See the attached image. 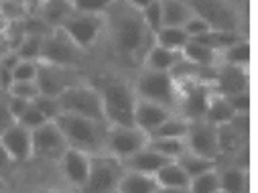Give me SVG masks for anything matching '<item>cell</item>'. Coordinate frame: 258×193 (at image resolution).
Listing matches in <instances>:
<instances>
[{
	"label": "cell",
	"instance_id": "22",
	"mask_svg": "<svg viewBox=\"0 0 258 193\" xmlns=\"http://www.w3.org/2000/svg\"><path fill=\"white\" fill-rule=\"evenodd\" d=\"M163 27H183L185 21L196 13L185 0H161Z\"/></svg>",
	"mask_w": 258,
	"mask_h": 193
},
{
	"label": "cell",
	"instance_id": "11",
	"mask_svg": "<svg viewBox=\"0 0 258 193\" xmlns=\"http://www.w3.org/2000/svg\"><path fill=\"white\" fill-rule=\"evenodd\" d=\"M80 51L82 49L78 45H74V41L61 29H51L49 35L43 37L39 61H49V63H57V66L74 68L80 57Z\"/></svg>",
	"mask_w": 258,
	"mask_h": 193
},
{
	"label": "cell",
	"instance_id": "26",
	"mask_svg": "<svg viewBox=\"0 0 258 193\" xmlns=\"http://www.w3.org/2000/svg\"><path fill=\"white\" fill-rule=\"evenodd\" d=\"M187 41H189V37L183 31V27H161L157 33H153L155 45H161V47H167V49H173L179 53L187 45Z\"/></svg>",
	"mask_w": 258,
	"mask_h": 193
},
{
	"label": "cell",
	"instance_id": "24",
	"mask_svg": "<svg viewBox=\"0 0 258 193\" xmlns=\"http://www.w3.org/2000/svg\"><path fill=\"white\" fill-rule=\"evenodd\" d=\"M177 163H179V167L185 171V175L191 179V177H198V175H202V173H206V171H210V169H216V161H212V159H206V157H202V155H196V153H191V151H183L177 159H175Z\"/></svg>",
	"mask_w": 258,
	"mask_h": 193
},
{
	"label": "cell",
	"instance_id": "42",
	"mask_svg": "<svg viewBox=\"0 0 258 193\" xmlns=\"http://www.w3.org/2000/svg\"><path fill=\"white\" fill-rule=\"evenodd\" d=\"M37 193H66V191H59V189H51V187H45V189H39Z\"/></svg>",
	"mask_w": 258,
	"mask_h": 193
},
{
	"label": "cell",
	"instance_id": "8",
	"mask_svg": "<svg viewBox=\"0 0 258 193\" xmlns=\"http://www.w3.org/2000/svg\"><path fill=\"white\" fill-rule=\"evenodd\" d=\"M149 141V135L143 133L135 124L120 126V124H108L106 133V153L124 161L126 157L141 151Z\"/></svg>",
	"mask_w": 258,
	"mask_h": 193
},
{
	"label": "cell",
	"instance_id": "13",
	"mask_svg": "<svg viewBox=\"0 0 258 193\" xmlns=\"http://www.w3.org/2000/svg\"><path fill=\"white\" fill-rule=\"evenodd\" d=\"M212 82H214V92L222 96H234L248 92V74L246 68L230 66V63L220 61L218 66L212 70Z\"/></svg>",
	"mask_w": 258,
	"mask_h": 193
},
{
	"label": "cell",
	"instance_id": "12",
	"mask_svg": "<svg viewBox=\"0 0 258 193\" xmlns=\"http://www.w3.org/2000/svg\"><path fill=\"white\" fill-rule=\"evenodd\" d=\"M35 84H37L39 96L57 98L68 86L76 84V80L72 76V68L57 66V63H49V61H39Z\"/></svg>",
	"mask_w": 258,
	"mask_h": 193
},
{
	"label": "cell",
	"instance_id": "45",
	"mask_svg": "<svg viewBox=\"0 0 258 193\" xmlns=\"http://www.w3.org/2000/svg\"><path fill=\"white\" fill-rule=\"evenodd\" d=\"M216 193H224V191H220V189H218V191H216Z\"/></svg>",
	"mask_w": 258,
	"mask_h": 193
},
{
	"label": "cell",
	"instance_id": "29",
	"mask_svg": "<svg viewBox=\"0 0 258 193\" xmlns=\"http://www.w3.org/2000/svg\"><path fill=\"white\" fill-rule=\"evenodd\" d=\"M147 145L157 151L161 157L175 161L183 151H185V141L183 139H161V137H149Z\"/></svg>",
	"mask_w": 258,
	"mask_h": 193
},
{
	"label": "cell",
	"instance_id": "41",
	"mask_svg": "<svg viewBox=\"0 0 258 193\" xmlns=\"http://www.w3.org/2000/svg\"><path fill=\"white\" fill-rule=\"evenodd\" d=\"M9 53H13L9 47H7V43H5V39H3V35H0V61H3Z\"/></svg>",
	"mask_w": 258,
	"mask_h": 193
},
{
	"label": "cell",
	"instance_id": "34",
	"mask_svg": "<svg viewBox=\"0 0 258 193\" xmlns=\"http://www.w3.org/2000/svg\"><path fill=\"white\" fill-rule=\"evenodd\" d=\"M141 17L151 33H157L163 27V11H161V0H155L147 9L141 11Z\"/></svg>",
	"mask_w": 258,
	"mask_h": 193
},
{
	"label": "cell",
	"instance_id": "31",
	"mask_svg": "<svg viewBox=\"0 0 258 193\" xmlns=\"http://www.w3.org/2000/svg\"><path fill=\"white\" fill-rule=\"evenodd\" d=\"M212 29H214L212 23H210L206 17H202L200 13H193V15L185 21V25H183V31L187 33L189 39H202V37H206Z\"/></svg>",
	"mask_w": 258,
	"mask_h": 193
},
{
	"label": "cell",
	"instance_id": "19",
	"mask_svg": "<svg viewBox=\"0 0 258 193\" xmlns=\"http://www.w3.org/2000/svg\"><path fill=\"white\" fill-rule=\"evenodd\" d=\"M169 159L161 157L157 151H153L149 145H145L141 151H137L135 155L126 157L122 161L126 171H137V173H145V175H155Z\"/></svg>",
	"mask_w": 258,
	"mask_h": 193
},
{
	"label": "cell",
	"instance_id": "23",
	"mask_svg": "<svg viewBox=\"0 0 258 193\" xmlns=\"http://www.w3.org/2000/svg\"><path fill=\"white\" fill-rule=\"evenodd\" d=\"M218 179L224 193H248V175L242 167H226L218 171Z\"/></svg>",
	"mask_w": 258,
	"mask_h": 193
},
{
	"label": "cell",
	"instance_id": "30",
	"mask_svg": "<svg viewBox=\"0 0 258 193\" xmlns=\"http://www.w3.org/2000/svg\"><path fill=\"white\" fill-rule=\"evenodd\" d=\"M189 193H216L220 189V179H218V167L210 169L198 177H191L187 183Z\"/></svg>",
	"mask_w": 258,
	"mask_h": 193
},
{
	"label": "cell",
	"instance_id": "16",
	"mask_svg": "<svg viewBox=\"0 0 258 193\" xmlns=\"http://www.w3.org/2000/svg\"><path fill=\"white\" fill-rule=\"evenodd\" d=\"M90 157L92 155H86L82 151H76V149H68L63 153V157L59 159V169H61V175L66 177V181L74 187V189H80L88 177V171H90Z\"/></svg>",
	"mask_w": 258,
	"mask_h": 193
},
{
	"label": "cell",
	"instance_id": "27",
	"mask_svg": "<svg viewBox=\"0 0 258 193\" xmlns=\"http://www.w3.org/2000/svg\"><path fill=\"white\" fill-rule=\"evenodd\" d=\"M187 118H183L181 114H171L161 126H157L149 137H161V139H185L187 133Z\"/></svg>",
	"mask_w": 258,
	"mask_h": 193
},
{
	"label": "cell",
	"instance_id": "5",
	"mask_svg": "<svg viewBox=\"0 0 258 193\" xmlns=\"http://www.w3.org/2000/svg\"><path fill=\"white\" fill-rule=\"evenodd\" d=\"M57 102H59V110L66 114H78V116H86L94 120H104L102 98L96 86L76 82L57 96Z\"/></svg>",
	"mask_w": 258,
	"mask_h": 193
},
{
	"label": "cell",
	"instance_id": "33",
	"mask_svg": "<svg viewBox=\"0 0 258 193\" xmlns=\"http://www.w3.org/2000/svg\"><path fill=\"white\" fill-rule=\"evenodd\" d=\"M114 0H70L72 11L86 15H104Z\"/></svg>",
	"mask_w": 258,
	"mask_h": 193
},
{
	"label": "cell",
	"instance_id": "15",
	"mask_svg": "<svg viewBox=\"0 0 258 193\" xmlns=\"http://www.w3.org/2000/svg\"><path fill=\"white\" fill-rule=\"evenodd\" d=\"M171 114H175V110L151 102V100H141L137 98V106H135V116H133V124L137 128H141L143 133L151 135L157 126H161Z\"/></svg>",
	"mask_w": 258,
	"mask_h": 193
},
{
	"label": "cell",
	"instance_id": "4",
	"mask_svg": "<svg viewBox=\"0 0 258 193\" xmlns=\"http://www.w3.org/2000/svg\"><path fill=\"white\" fill-rule=\"evenodd\" d=\"M124 175V165L120 159L98 153L90 157V171L78 193H118V183Z\"/></svg>",
	"mask_w": 258,
	"mask_h": 193
},
{
	"label": "cell",
	"instance_id": "32",
	"mask_svg": "<svg viewBox=\"0 0 258 193\" xmlns=\"http://www.w3.org/2000/svg\"><path fill=\"white\" fill-rule=\"evenodd\" d=\"M37 66H39V61L19 59L17 57L15 66H13V72H11V82H35Z\"/></svg>",
	"mask_w": 258,
	"mask_h": 193
},
{
	"label": "cell",
	"instance_id": "25",
	"mask_svg": "<svg viewBox=\"0 0 258 193\" xmlns=\"http://www.w3.org/2000/svg\"><path fill=\"white\" fill-rule=\"evenodd\" d=\"M155 181L159 187H187L189 177L185 175V171L179 167L177 161H167L155 173Z\"/></svg>",
	"mask_w": 258,
	"mask_h": 193
},
{
	"label": "cell",
	"instance_id": "9",
	"mask_svg": "<svg viewBox=\"0 0 258 193\" xmlns=\"http://www.w3.org/2000/svg\"><path fill=\"white\" fill-rule=\"evenodd\" d=\"M185 149L202 155L206 159L218 161L220 147H218V126L208 122L206 118H196L187 122V133H185Z\"/></svg>",
	"mask_w": 258,
	"mask_h": 193
},
{
	"label": "cell",
	"instance_id": "7",
	"mask_svg": "<svg viewBox=\"0 0 258 193\" xmlns=\"http://www.w3.org/2000/svg\"><path fill=\"white\" fill-rule=\"evenodd\" d=\"M59 29L74 41V45H78L80 49H88L104 33V15H86L72 11Z\"/></svg>",
	"mask_w": 258,
	"mask_h": 193
},
{
	"label": "cell",
	"instance_id": "28",
	"mask_svg": "<svg viewBox=\"0 0 258 193\" xmlns=\"http://www.w3.org/2000/svg\"><path fill=\"white\" fill-rule=\"evenodd\" d=\"M220 61L230 63V66H238V68H248V61H250V47H248V43L242 37L236 39L232 45H228L220 53Z\"/></svg>",
	"mask_w": 258,
	"mask_h": 193
},
{
	"label": "cell",
	"instance_id": "18",
	"mask_svg": "<svg viewBox=\"0 0 258 193\" xmlns=\"http://www.w3.org/2000/svg\"><path fill=\"white\" fill-rule=\"evenodd\" d=\"M181 53L161 47V45H151L149 51L145 53L143 59V68L145 70H153V72H165V74H175V70L181 66Z\"/></svg>",
	"mask_w": 258,
	"mask_h": 193
},
{
	"label": "cell",
	"instance_id": "1",
	"mask_svg": "<svg viewBox=\"0 0 258 193\" xmlns=\"http://www.w3.org/2000/svg\"><path fill=\"white\" fill-rule=\"evenodd\" d=\"M104 33H108L114 51L126 59H145L153 45V33L145 25L141 11L128 5V0H114L104 13Z\"/></svg>",
	"mask_w": 258,
	"mask_h": 193
},
{
	"label": "cell",
	"instance_id": "14",
	"mask_svg": "<svg viewBox=\"0 0 258 193\" xmlns=\"http://www.w3.org/2000/svg\"><path fill=\"white\" fill-rule=\"evenodd\" d=\"M0 143H3V147L7 149L13 163H25V161L33 159L31 131L25 128L23 124H19V122H15L9 131H5L3 135H0Z\"/></svg>",
	"mask_w": 258,
	"mask_h": 193
},
{
	"label": "cell",
	"instance_id": "43",
	"mask_svg": "<svg viewBox=\"0 0 258 193\" xmlns=\"http://www.w3.org/2000/svg\"><path fill=\"white\" fill-rule=\"evenodd\" d=\"M0 193H7V181H5V175H0Z\"/></svg>",
	"mask_w": 258,
	"mask_h": 193
},
{
	"label": "cell",
	"instance_id": "17",
	"mask_svg": "<svg viewBox=\"0 0 258 193\" xmlns=\"http://www.w3.org/2000/svg\"><path fill=\"white\" fill-rule=\"evenodd\" d=\"M181 57L183 61L191 63L193 68L202 70H214L220 63V53L200 39H189L187 45L181 49Z\"/></svg>",
	"mask_w": 258,
	"mask_h": 193
},
{
	"label": "cell",
	"instance_id": "39",
	"mask_svg": "<svg viewBox=\"0 0 258 193\" xmlns=\"http://www.w3.org/2000/svg\"><path fill=\"white\" fill-rule=\"evenodd\" d=\"M155 193H189L187 187H157Z\"/></svg>",
	"mask_w": 258,
	"mask_h": 193
},
{
	"label": "cell",
	"instance_id": "10",
	"mask_svg": "<svg viewBox=\"0 0 258 193\" xmlns=\"http://www.w3.org/2000/svg\"><path fill=\"white\" fill-rule=\"evenodd\" d=\"M31 137H33V157L37 159L59 163L63 153L68 151V143L63 139L55 120H47L45 124L37 126L35 131H31Z\"/></svg>",
	"mask_w": 258,
	"mask_h": 193
},
{
	"label": "cell",
	"instance_id": "35",
	"mask_svg": "<svg viewBox=\"0 0 258 193\" xmlns=\"http://www.w3.org/2000/svg\"><path fill=\"white\" fill-rule=\"evenodd\" d=\"M47 120H49V118H47V116L37 108V104H35V102H31V104L27 106V110L19 116V120H17V122H19V124H23L25 128H29V131H35L37 126L45 124Z\"/></svg>",
	"mask_w": 258,
	"mask_h": 193
},
{
	"label": "cell",
	"instance_id": "6",
	"mask_svg": "<svg viewBox=\"0 0 258 193\" xmlns=\"http://www.w3.org/2000/svg\"><path fill=\"white\" fill-rule=\"evenodd\" d=\"M135 94L141 100H151L157 104H163L171 110L177 112V86H175V78L173 74H165V72H153V70H145L139 74L137 82H135Z\"/></svg>",
	"mask_w": 258,
	"mask_h": 193
},
{
	"label": "cell",
	"instance_id": "40",
	"mask_svg": "<svg viewBox=\"0 0 258 193\" xmlns=\"http://www.w3.org/2000/svg\"><path fill=\"white\" fill-rule=\"evenodd\" d=\"M151 3H155V0H128V5H131V7H135L137 11H143V9H147Z\"/></svg>",
	"mask_w": 258,
	"mask_h": 193
},
{
	"label": "cell",
	"instance_id": "21",
	"mask_svg": "<svg viewBox=\"0 0 258 193\" xmlns=\"http://www.w3.org/2000/svg\"><path fill=\"white\" fill-rule=\"evenodd\" d=\"M155 175H145L137 171H126L118 183V193H155L157 189Z\"/></svg>",
	"mask_w": 258,
	"mask_h": 193
},
{
	"label": "cell",
	"instance_id": "3",
	"mask_svg": "<svg viewBox=\"0 0 258 193\" xmlns=\"http://www.w3.org/2000/svg\"><path fill=\"white\" fill-rule=\"evenodd\" d=\"M100 98H102V110L104 120L108 124H120V126H131L137 106V94L135 88L120 80V78H108L98 86Z\"/></svg>",
	"mask_w": 258,
	"mask_h": 193
},
{
	"label": "cell",
	"instance_id": "20",
	"mask_svg": "<svg viewBox=\"0 0 258 193\" xmlns=\"http://www.w3.org/2000/svg\"><path fill=\"white\" fill-rule=\"evenodd\" d=\"M236 116L230 100L218 92H212L210 94V100H208V106H206V112H204V118L208 122H212L214 126H222V124H228L232 122V118Z\"/></svg>",
	"mask_w": 258,
	"mask_h": 193
},
{
	"label": "cell",
	"instance_id": "2",
	"mask_svg": "<svg viewBox=\"0 0 258 193\" xmlns=\"http://www.w3.org/2000/svg\"><path fill=\"white\" fill-rule=\"evenodd\" d=\"M55 124L68 143V149L82 151L86 155L106 153V133L108 124L104 120H94L78 114L61 112L55 118Z\"/></svg>",
	"mask_w": 258,
	"mask_h": 193
},
{
	"label": "cell",
	"instance_id": "36",
	"mask_svg": "<svg viewBox=\"0 0 258 193\" xmlns=\"http://www.w3.org/2000/svg\"><path fill=\"white\" fill-rule=\"evenodd\" d=\"M7 94L23 100H35L39 96V90L35 82H11L7 88Z\"/></svg>",
	"mask_w": 258,
	"mask_h": 193
},
{
	"label": "cell",
	"instance_id": "38",
	"mask_svg": "<svg viewBox=\"0 0 258 193\" xmlns=\"http://www.w3.org/2000/svg\"><path fill=\"white\" fill-rule=\"evenodd\" d=\"M11 167H13V159L9 157L7 149L3 147V143H0V175H5Z\"/></svg>",
	"mask_w": 258,
	"mask_h": 193
},
{
	"label": "cell",
	"instance_id": "44",
	"mask_svg": "<svg viewBox=\"0 0 258 193\" xmlns=\"http://www.w3.org/2000/svg\"><path fill=\"white\" fill-rule=\"evenodd\" d=\"M5 3H9V0H0V5H5Z\"/></svg>",
	"mask_w": 258,
	"mask_h": 193
},
{
	"label": "cell",
	"instance_id": "37",
	"mask_svg": "<svg viewBox=\"0 0 258 193\" xmlns=\"http://www.w3.org/2000/svg\"><path fill=\"white\" fill-rule=\"evenodd\" d=\"M15 116L9 108V98H7V90L0 92V135H3L5 131H9V128L15 124Z\"/></svg>",
	"mask_w": 258,
	"mask_h": 193
}]
</instances>
